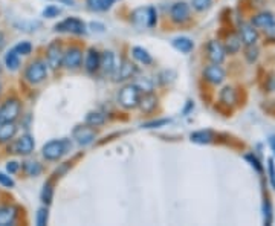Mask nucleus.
Wrapping results in <instances>:
<instances>
[{
  "instance_id": "f257e3e1",
  "label": "nucleus",
  "mask_w": 275,
  "mask_h": 226,
  "mask_svg": "<svg viewBox=\"0 0 275 226\" xmlns=\"http://www.w3.org/2000/svg\"><path fill=\"white\" fill-rule=\"evenodd\" d=\"M119 104L124 109H135L139 104L141 99V89L138 87L136 84H129L121 89V92L118 95Z\"/></svg>"
},
{
  "instance_id": "f03ea898",
  "label": "nucleus",
  "mask_w": 275,
  "mask_h": 226,
  "mask_svg": "<svg viewBox=\"0 0 275 226\" xmlns=\"http://www.w3.org/2000/svg\"><path fill=\"white\" fill-rule=\"evenodd\" d=\"M132 23L136 28L155 26L156 23V11L153 8H138L132 14Z\"/></svg>"
},
{
  "instance_id": "7ed1b4c3",
  "label": "nucleus",
  "mask_w": 275,
  "mask_h": 226,
  "mask_svg": "<svg viewBox=\"0 0 275 226\" xmlns=\"http://www.w3.org/2000/svg\"><path fill=\"white\" fill-rule=\"evenodd\" d=\"M46 75H48V67H46L43 61H32L25 71V78L31 84L41 83L46 78Z\"/></svg>"
},
{
  "instance_id": "20e7f679",
  "label": "nucleus",
  "mask_w": 275,
  "mask_h": 226,
  "mask_svg": "<svg viewBox=\"0 0 275 226\" xmlns=\"http://www.w3.org/2000/svg\"><path fill=\"white\" fill-rule=\"evenodd\" d=\"M21 106L19 99L11 98L5 101V104L0 107V122H14L20 115Z\"/></svg>"
},
{
  "instance_id": "39448f33",
  "label": "nucleus",
  "mask_w": 275,
  "mask_h": 226,
  "mask_svg": "<svg viewBox=\"0 0 275 226\" xmlns=\"http://www.w3.org/2000/svg\"><path fill=\"white\" fill-rule=\"evenodd\" d=\"M63 48L60 43H51L48 46V51H46V56H48V66L51 69H59V67L63 64Z\"/></svg>"
},
{
  "instance_id": "423d86ee",
  "label": "nucleus",
  "mask_w": 275,
  "mask_h": 226,
  "mask_svg": "<svg viewBox=\"0 0 275 226\" xmlns=\"http://www.w3.org/2000/svg\"><path fill=\"white\" fill-rule=\"evenodd\" d=\"M41 151H43L44 159H48V161H59L60 157L64 154L66 147H64L63 141H51L48 144H44Z\"/></svg>"
},
{
  "instance_id": "0eeeda50",
  "label": "nucleus",
  "mask_w": 275,
  "mask_h": 226,
  "mask_svg": "<svg viewBox=\"0 0 275 226\" xmlns=\"http://www.w3.org/2000/svg\"><path fill=\"white\" fill-rule=\"evenodd\" d=\"M55 31L72 32V34H84L86 32V25L83 23L81 20L71 17V19H66L63 21H60V23L55 26Z\"/></svg>"
},
{
  "instance_id": "6e6552de",
  "label": "nucleus",
  "mask_w": 275,
  "mask_h": 226,
  "mask_svg": "<svg viewBox=\"0 0 275 226\" xmlns=\"http://www.w3.org/2000/svg\"><path fill=\"white\" fill-rule=\"evenodd\" d=\"M83 63V51L79 48H71L67 49L63 55V64L67 69H77Z\"/></svg>"
},
{
  "instance_id": "1a4fd4ad",
  "label": "nucleus",
  "mask_w": 275,
  "mask_h": 226,
  "mask_svg": "<svg viewBox=\"0 0 275 226\" xmlns=\"http://www.w3.org/2000/svg\"><path fill=\"white\" fill-rule=\"evenodd\" d=\"M170 16L175 23H185L190 19V6L185 2H177L171 6Z\"/></svg>"
},
{
  "instance_id": "9d476101",
  "label": "nucleus",
  "mask_w": 275,
  "mask_h": 226,
  "mask_svg": "<svg viewBox=\"0 0 275 226\" xmlns=\"http://www.w3.org/2000/svg\"><path fill=\"white\" fill-rule=\"evenodd\" d=\"M203 76H205L206 81H210L213 84H220L225 80V71L219 64H211V66L205 67Z\"/></svg>"
},
{
  "instance_id": "9b49d317",
  "label": "nucleus",
  "mask_w": 275,
  "mask_h": 226,
  "mask_svg": "<svg viewBox=\"0 0 275 226\" xmlns=\"http://www.w3.org/2000/svg\"><path fill=\"white\" fill-rule=\"evenodd\" d=\"M206 51H208V58L214 64H220L225 60V48L222 46L219 41L211 40L208 43V48H206Z\"/></svg>"
},
{
  "instance_id": "f8f14e48",
  "label": "nucleus",
  "mask_w": 275,
  "mask_h": 226,
  "mask_svg": "<svg viewBox=\"0 0 275 226\" xmlns=\"http://www.w3.org/2000/svg\"><path fill=\"white\" fill-rule=\"evenodd\" d=\"M240 40H242V41L246 44V46L255 44L257 40H258V34H257L255 26L248 25V23L240 25Z\"/></svg>"
},
{
  "instance_id": "ddd939ff",
  "label": "nucleus",
  "mask_w": 275,
  "mask_h": 226,
  "mask_svg": "<svg viewBox=\"0 0 275 226\" xmlns=\"http://www.w3.org/2000/svg\"><path fill=\"white\" fill-rule=\"evenodd\" d=\"M136 74V67L132 61L129 60H124L119 66L118 71H115V80L117 81H124V80H129L133 75Z\"/></svg>"
},
{
  "instance_id": "4468645a",
  "label": "nucleus",
  "mask_w": 275,
  "mask_h": 226,
  "mask_svg": "<svg viewBox=\"0 0 275 226\" xmlns=\"http://www.w3.org/2000/svg\"><path fill=\"white\" fill-rule=\"evenodd\" d=\"M74 138L79 145H89L95 139V132L92 130V127H78L74 132Z\"/></svg>"
},
{
  "instance_id": "2eb2a0df",
  "label": "nucleus",
  "mask_w": 275,
  "mask_h": 226,
  "mask_svg": "<svg viewBox=\"0 0 275 226\" xmlns=\"http://www.w3.org/2000/svg\"><path fill=\"white\" fill-rule=\"evenodd\" d=\"M99 67L104 75H113L117 71V66H115V55L110 51L102 52L101 60H99Z\"/></svg>"
},
{
  "instance_id": "dca6fc26",
  "label": "nucleus",
  "mask_w": 275,
  "mask_h": 226,
  "mask_svg": "<svg viewBox=\"0 0 275 226\" xmlns=\"http://www.w3.org/2000/svg\"><path fill=\"white\" fill-rule=\"evenodd\" d=\"M16 217H17V208L16 207H11V205L0 207V226L13 225Z\"/></svg>"
},
{
  "instance_id": "f3484780",
  "label": "nucleus",
  "mask_w": 275,
  "mask_h": 226,
  "mask_svg": "<svg viewBox=\"0 0 275 226\" xmlns=\"http://www.w3.org/2000/svg\"><path fill=\"white\" fill-rule=\"evenodd\" d=\"M14 149H16V153L26 156V154L32 153V150H34V139L29 136V134H23L20 139H17Z\"/></svg>"
},
{
  "instance_id": "a211bd4d",
  "label": "nucleus",
  "mask_w": 275,
  "mask_h": 226,
  "mask_svg": "<svg viewBox=\"0 0 275 226\" xmlns=\"http://www.w3.org/2000/svg\"><path fill=\"white\" fill-rule=\"evenodd\" d=\"M99 60L101 55L95 51V49H89L87 55H86V69L87 72L94 74L99 69Z\"/></svg>"
},
{
  "instance_id": "6ab92c4d",
  "label": "nucleus",
  "mask_w": 275,
  "mask_h": 226,
  "mask_svg": "<svg viewBox=\"0 0 275 226\" xmlns=\"http://www.w3.org/2000/svg\"><path fill=\"white\" fill-rule=\"evenodd\" d=\"M156 104H157L156 96H155L152 92H147L144 96H141L139 104H138V106L141 107V110H142L144 113H150V112H153V110L156 109Z\"/></svg>"
},
{
  "instance_id": "aec40b11",
  "label": "nucleus",
  "mask_w": 275,
  "mask_h": 226,
  "mask_svg": "<svg viewBox=\"0 0 275 226\" xmlns=\"http://www.w3.org/2000/svg\"><path fill=\"white\" fill-rule=\"evenodd\" d=\"M17 127L14 122H0V142H5L14 138Z\"/></svg>"
},
{
  "instance_id": "412c9836",
  "label": "nucleus",
  "mask_w": 275,
  "mask_h": 226,
  "mask_svg": "<svg viewBox=\"0 0 275 226\" xmlns=\"http://www.w3.org/2000/svg\"><path fill=\"white\" fill-rule=\"evenodd\" d=\"M274 16L271 13H260L257 14L254 19H252V26L260 28V29H265L266 26H269L272 21H274Z\"/></svg>"
},
{
  "instance_id": "4be33fe9",
  "label": "nucleus",
  "mask_w": 275,
  "mask_h": 226,
  "mask_svg": "<svg viewBox=\"0 0 275 226\" xmlns=\"http://www.w3.org/2000/svg\"><path fill=\"white\" fill-rule=\"evenodd\" d=\"M106 122V115L101 112H90L86 116V124L90 127H98Z\"/></svg>"
},
{
  "instance_id": "5701e85b",
  "label": "nucleus",
  "mask_w": 275,
  "mask_h": 226,
  "mask_svg": "<svg viewBox=\"0 0 275 226\" xmlns=\"http://www.w3.org/2000/svg\"><path fill=\"white\" fill-rule=\"evenodd\" d=\"M240 46H242V40H240V36H237V34H231V36H229L228 40H226L225 52L236 54V52H238Z\"/></svg>"
},
{
  "instance_id": "b1692460",
  "label": "nucleus",
  "mask_w": 275,
  "mask_h": 226,
  "mask_svg": "<svg viewBox=\"0 0 275 226\" xmlns=\"http://www.w3.org/2000/svg\"><path fill=\"white\" fill-rule=\"evenodd\" d=\"M173 46H175L177 51L183 52V54H188V52L193 51L194 44H193V41H191L188 37H177V38L173 40Z\"/></svg>"
},
{
  "instance_id": "393cba45",
  "label": "nucleus",
  "mask_w": 275,
  "mask_h": 226,
  "mask_svg": "<svg viewBox=\"0 0 275 226\" xmlns=\"http://www.w3.org/2000/svg\"><path fill=\"white\" fill-rule=\"evenodd\" d=\"M5 64L9 71H17L19 66H20V58H19V54L11 49L6 55H5Z\"/></svg>"
},
{
  "instance_id": "a878e982",
  "label": "nucleus",
  "mask_w": 275,
  "mask_h": 226,
  "mask_svg": "<svg viewBox=\"0 0 275 226\" xmlns=\"http://www.w3.org/2000/svg\"><path fill=\"white\" fill-rule=\"evenodd\" d=\"M132 52H133V56H135V58L139 61V63H142V64H152V61H153L152 55L148 54L144 48L135 46V48L132 49Z\"/></svg>"
},
{
  "instance_id": "bb28decb",
  "label": "nucleus",
  "mask_w": 275,
  "mask_h": 226,
  "mask_svg": "<svg viewBox=\"0 0 275 226\" xmlns=\"http://www.w3.org/2000/svg\"><path fill=\"white\" fill-rule=\"evenodd\" d=\"M117 0H87V5L94 11H106L109 9Z\"/></svg>"
},
{
  "instance_id": "cd10ccee",
  "label": "nucleus",
  "mask_w": 275,
  "mask_h": 226,
  "mask_svg": "<svg viewBox=\"0 0 275 226\" xmlns=\"http://www.w3.org/2000/svg\"><path fill=\"white\" fill-rule=\"evenodd\" d=\"M211 139H213L211 132H205V130H202V132L191 133V141H193V142H197V144H208V142H211Z\"/></svg>"
},
{
  "instance_id": "c85d7f7f",
  "label": "nucleus",
  "mask_w": 275,
  "mask_h": 226,
  "mask_svg": "<svg viewBox=\"0 0 275 226\" xmlns=\"http://www.w3.org/2000/svg\"><path fill=\"white\" fill-rule=\"evenodd\" d=\"M23 170H25V173L28 176H39L41 173V165L36 161H28L25 162V165H23Z\"/></svg>"
},
{
  "instance_id": "c756f323",
  "label": "nucleus",
  "mask_w": 275,
  "mask_h": 226,
  "mask_svg": "<svg viewBox=\"0 0 275 226\" xmlns=\"http://www.w3.org/2000/svg\"><path fill=\"white\" fill-rule=\"evenodd\" d=\"M220 99H222V103L225 104H234L236 103V90L233 87H225L222 92H220Z\"/></svg>"
},
{
  "instance_id": "7c9ffc66",
  "label": "nucleus",
  "mask_w": 275,
  "mask_h": 226,
  "mask_svg": "<svg viewBox=\"0 0 275 226\" xmlns=\"http://www.w3.org/2000/svg\"><path fill=\"white\" fill-rule=\"evenodd\" d=\"M52 185L48 182V184H44L43 187V191H41V200L43 203H46V205H49V203L52 202Z\"/></svg>"
},
{
  "instance_id": "2f4dec72",
  "label": "nucleus",
  "mask_w": 275,
  "mask_h": 226,
  "mask_svg": "<svg viewBox=\"0 0 275 226\" xmlns=\"http://www.w3.org/2000/svg\"><path fill=\"white\" fill-rule=\"evenodd\" d=\"M191 5L196 11H206L213 5V0H191Z\"/></svg>"
},
{
  "instance_id": "473e14b6",
  "label": "nucleus",
  "mask_w": 275,
  "mask_h": 226,
  "mask_svg": "<svg viewBox=\"0 0 275 226\" xmlns=\"http://www.w3.org/2000/svg\"><path fill=\"white\" fill-rule=\"evenodd\" d=\"M14 51L19 55H29L31 51H32V44L29 41H21V43H19L17 46L14 48Z\"/></svg>"
},
{
  "instance_id": "72a5a7b5",
  "label": "nucleus",
  "mask_w": 275,
  "mask_h": 226,
  "mask_svg": "<svg viewBox=\"0 0 275 226\" xmlns=\"http://www.w3.org/2000/svg\"><path fill=\"white\" fill-rule=\"evenodd\" d=\"M257 58H258V49L254 48V44H251V46H248V49H246V60L249 63H254Z\"/></svg>"
},
{
  "instance_id": "f704fd0d",
  "label": "nucleus",
  "mask_w": 275,
  "mask_h": 226,
  "mask_svg": "<svg viewBox=\"0 0 275 226\" xmlns=\"http://www.w3.org/2000/svg\"><path fill=\"white\" fill-rule=\"evenodd\" d=\"M37 225L39 226H44L46 223H48V209L46 208H41V209H39V212H37Z\"/></svg>"
},
{
  "instance_id": "c9c22d12",
  "label": "nucleus",
  "mask_w": 275,
  "mask_h": 226,
  "mask_svg": "<svg viewBox=\"0 0 275 226\" xmlns=\"http://www.w3.org/2000/svg\"><path fill=\"white\" fill-rule=\"evenodd\" d=\"M0 185H3L6 188H13L14 187V180L11 179L9 176L3 174V173H0Z\"/></svg>"
},
{
  "instance_id": "e433bc0d",
  "label": "nucleus",
  "mask_w": 275,
  "mask_h": 226,
  "mask_svg": "<svg viewBox=\"0 0 275 226\" xmlns=\"http://www.w3.org/2000/svg\"><path fill=\"white\" fill-rule=\"evenodd\" d=\"M245 159H246V161H249L252 167H255V170H257L258 173H261V171H263V168H261V165H260V162H258L257 157H254L252 154H246V156H245Z\"/></svg>"
},
{
  "instance_id": "4c0bfd02",
  "label": "nucleus",
  "mask_w": 275,
  "mask_h": 226,
  "mask_svg": "<svg viewBox=\"0 0 275 226\" xmlns=\"http://www.w3.org/2000/svg\"><path fill=\"white\" fill-rule=\"evenodd\" d=\"M60 14V9L57 6H48L44 11H43V16L44 17H55Z\"/></svg>"
},
{
  "instance_id": "58836bf2",
  "label": "nucleus",
  "mask_w": 275,
  "mask_h": 226,
  "mask_svg": "<svg viewBox=\"0 0 275 226\" xmlns=\"http://www.w3.org/2000/svg\"><path fill=\"white\" fill-rule=\"evenodd\" d=\"M265 36L269 38V40H275V20L272 21V23L269 25V26H266L265 29Z\"/></svg>"
},
{
  "instance_id": "ea45409f",
  "label": "nucleus",
  "mask_w": 275,
  "mask_h": 226,
  "mask_svg": "<svg viewBox=\"0 0 275 226\" xmlns=\"http://www.w3.org/2000/svg\"><path fill=\"white\" fill-rule=\"evenodd\" d=\"M272 222V212H271V203L265 202V225H271Z\"/></svg>"
},
{
  "instance_id": "a19ab883",
  "label": "nucleus",
  "mask_w": 275,
  "mask_h": 226,
  "mask_svg": "<svg viewBox=\"0 0 275 226\" xmlns=\"http://www.w3.org/2000/svg\"><path fill=\"white\" fill-rule=\"evenodd\" d=\"M269 174H271V182L275 188V165L272 159H269Z\"/></svg>"
},
{
  "instance_id": "79ce46f5",
  "label": "nucleus",
  "mask_w": 275,
  "mask_h": 226,
  "mask_svg": "<svg viewBox=\"0 0 275 226\" xmlns=\"http://www.w3.org/2000/svg\"><path fill=\"white\" fill-rule=\"evenodd\" d=\"M6 170L9 173H16L17 170H19V164L17 162H9L8 165H6Z\"/></svg>"
},
{
  "instance_id": "37998d69",
  "label": "nucleus",
  "mask_w": 275,
  "mask_h": 226,
  "mask_svg": "<svg viewBox=\"0 0 275 226\" xmlns=\"http://www.w3.org/2000/svg\"><path fill=\"white\" fill-rule=\"evenodd\" d=\"M168 121L167 119H162V121H157V122H150V124H147V129H150V127H157V126H164V124H167Z\"/></svg>"
},
{
  "instance_id": "c03bdc74",
  "label": "nucleus",
  "mask_w": 275,
  "mask_h": 226,
  "mask_svg": "<svg viewBox=\"0 0 275 226\" xmlns=\"http://www.w3.org/2000/svg\"><path fill=\"white\" fill-rule=\"evenodd\" d=\"M269 144H271V149H272V151L275 153V134H272V136L269 138Z\"/></svg>"
},
{
  "instance_id": "a18cd8bd",
  "label": "nucleus",
  "mask_w": 275,
  "mask_h": 226,
  "mask_svg": "<svg viewBox=\"0 0 275 226\" xmlns=\"http://www.w3.org/2000/svg\"><path fill=\"white\" fill-rule=\"evenodd\" d=\"M3 46H5V36L0 32V49H3Z\"/></svg>"
},
{
  "instance_id": "49530a36",
  "label": "nucleus",
  "mask_w": 275,
  "mask_h": 226,
  "mask_svg": "<svg viewBox=\"0 0 275 226\" xmlns=\"http://www.w3.org/2000/svg\"><path fill=\"white\" fill-rule=\"evenodd\" d=\"M0 89H2V86H0Z\"/></svg>"
}]
</instances>
